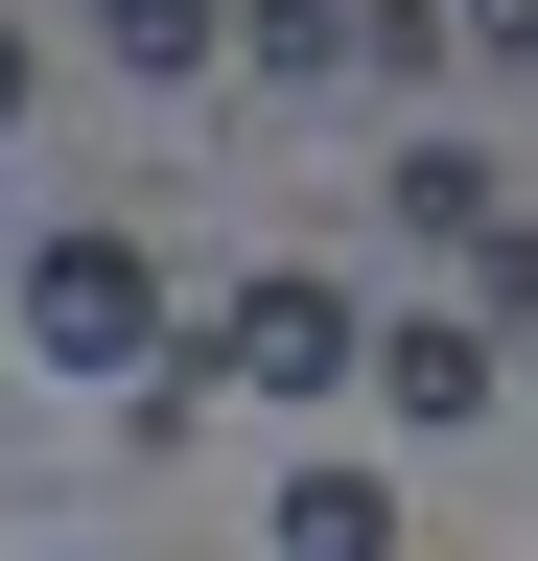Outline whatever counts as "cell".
<instances>
[{"mask_svg":"<svg viewBox=\"0 0 538 561\" xmlns=\"http://www.w3.org/2000/svg\"><path fill=\"white\" fill-rule=\"evenodd\" d=\"M352 351H375L352 280H328V257H257L234 305L187 328V398H282V421H328V398H352Z\"/></svg>","mask_w":538,"mask_h":561,"instance_id":"1","label":"cell"},{"mask_svg":"<svg viewBox=\"0 0 538 561\" xmlns=\"http://www.w3.org/2000/svg\"><path fill=\"white\" fill-rule=\"evenodd\" d=\"M24 351H47V375H164V257L117 234V210L47 234V257H24Z\"/></svg>","mask_w":538,"mask_h":561,"instance_id":"2","label":"cell"},{"mask_svg":"<svg viewBox=\"0 0 538 561\" xmlns=\"http://www.w3.org/2000/svg\"><path fill=\"white\" fill-rule=\"evenodd\" d=\"M352 398H398V421H468V398H492V328H468V305H398V328L352 351Z\"/></svg>","mask_w":538,"mask_h":561,"instance_id":"3","label":"cell"},{"mask_svg":"<svg viewBox=\"0 0 538 561\" xmlns=\"http://www.w3.org/2000/svg\"><path fill=\"white\" fill-rule=\"evenodd\" d=\"M282 561H398V491L328 445V468H282Z\"/></svg>","mask_w":538,"mask_h":561,"instance_id":"4","label":"cell"},{"mask_svg":"<svg viewBox=\"0 0 538 561\" xmlns=\"http://www.w3.org/2000/svg\"><path fill=\"white\" fill-rule=\"evenodd\" d=\"M445 257H468V328H538V210H515V187H492V210H468V234H445Z\"/></svg>","mask_w":538,"mask_h":561,"instance_id":"5","label":"cell"},{"mask_svg":"<svg viewBox=\"0 0 538 561\" xmlns=\"http://www.w3.org/2000/svg\"><path fill=\"white\" fill-rule=\"evenodd\" d=\"M492 187H515V164H468V140H398V234H468Z\"/></svg>","mask_w":538,"mask_h":561,"instance_id":"6","label":"cell"},{"mask_svg":"<svg viewBox=\"0 0 538 561\" xmlns=\"http://www.w3.org/2000/svg\"><path fill=\"white\" fill-rule=\"evenodd\" d=\"M234 70H282V94H305V70H352V0H257V24H234Z\"/></svg>","mask_w":538,"mask_h":561,"instance_id":"7","label":"cell"},{"mask_svg":"<svg viewBox=\"0 0 538 561\" xmlns=\"http://www.w3.org/2000/svg\"><path fill=\"white\" fill-rule=\"evenodd\" d=\"M234 24H211V0H117V70H164V94H187V70H211Z\"/></svg>","mask_w":538,"mask_h":561,"instance_id":"8","label":"cell"},{"mask_svg":"<svg viewBox=\"0 0 538 561\" xmlns=\"http://www.w3.org/2000/svg\"><path fill=\"white\" fill-rule=\"evenodd\" d=\"M352 70H398V94H422V70H445V0H352Z\"/></svg>","mask_w":538,"mask_h":561,"instance_id":"9","label":"cell"},{"mask_svg":"<svg viewBox=\"0 0 538 561\" xmlns=\"http://www.w3.org/2000/svg\"><path fill=\"white\" fill-rule=\"evenodd\" d=\"M445 47H538V0H445Z\"/></svg>","mask_w":538,"mask_h":561,"instance_id":"10","label":"cell"},{"mask_svg":"<svg viewBox=\"0 0 538 561\" xmlns=\"http://www.w3.org/2000/svg\"><path fill=\"white\" fill-rule=\"evenodd\" d=\"M24 94H47V47H24V24H0V117H24Z\"/></svg>","mask_w":538,"mask_h":561,"instance_id":"11","label":"cell"}]
</instances>
